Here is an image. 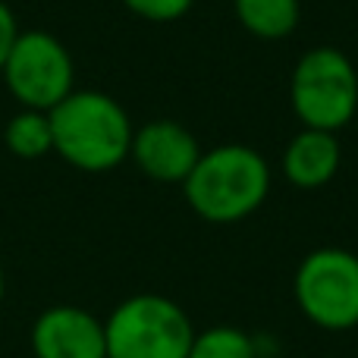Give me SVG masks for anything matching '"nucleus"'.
<instances>
[{
    "label": "nucleus",
    "instance_id": "nucleus-1",
    "mask_svg": "<svg viewBox=\"0 0 358 358\" xmlns=\"http://www.w3.org/2000/svg\"><path fill=\"white\" fill-rule=\"evenodd\" d=\"M48 117L54 151L69 167L85 173H107L129 157L136 129L123 104L110 94L76 88Z\"/></svg>",
    "mask_w": 358,
    "mask_h": 358
},
{
    "label": "nucleus",
    "instance_id": "nucleus-2",
    "mask_svg": "<svg viewBox=\"0 0 358 358\" xmlns=\"http://www.w3.org/2000/svg\"><path fill=\"white\" fill-rule=\"evenodd\" d=\"M185 201L208 223H239L271 195V167L248 145H217L201 151L182 182Z\"/></svg>",
    "mask_w": 358,
    "mask_h": 358
},
{
    "label": "nucleus",
    "instance_id": "nucleus-3",
    "mask_svg": "<svg viewBox=\"0 0 358 358\" xmlns=\"http://www.w3.org/2000/svg\"><path fill=\"white\" fill-rule=\"evenodd\" d=\"M107 358H185L195 340L189 315L167 296H129L104 321Z\"/></svg>",
    "mask_w": 358,
    "mask_h": 358
},
{
    "label": "nucleus",
    "instance_id": "nucleus-4",
    "mask_svg": "<svg viewBox=\"0 0 358 358\" xmlns=\"http://www.w3.org/2000/svg\"><path fill=\"white\" fill-rule=\"evenodd\" d=\"M289 101L302 129H346L358 110V73L352 60L330 44L305 50L292 69Z\"/></svg>",
    "mask_w": 358,
    "mask_h": 358
},
{
    "label": "nucleus",
    "instance_id": "nucleus-5",
    "mask_svg": "<svg viewBox=\"0 0 358 358\" xmlns=\"http://www.w3.org/2000/svg\"><path fill=\"white\" fill-rule=\"evenodd\" d=\"M292 296L315 327L336 334L358 327V255L336 245L308 252L296 267Z\"/></svg>",
    "mask_w": 358,
    "mask_h": 358
},
{
    "label": "nucleus",
    "instance_id": "nucleus-6",
    "mask_svg": "<svg viewBox=\"0 0 358 358\" xmlns=\"http://www.w3.org/2000/svg\"><path fill=\"white\" fill-rule=\"evenodd\" d=\"M6 92L19 107L50 113L63 98L76 92V63L60 38L48 31H19L3 69Z\"/></svg>",
    "mask_w": 358,
    "mask_h": 358
},
{
    "label": "nucleus",
    "instance_id": "nucleus-7",
    "mask_svg": "<svg viewBox=\"0 0 358 358\" xmlns=\"http://www.w3.org/2000/svg\"><path fill=\"white\" fill-rule=\"evenodd\" d=\"M129 157L155 182H179L182 185L195 170L201 148L198 138L176 120H151L142 129L132 132Z\"/></svg>",
    "mask_w": 358,
    "mask_h": 358
},
{
    "label": "nucleus",
    "instance_id": "nucleus-8",
    "mask_svg": "<svg viewBox=\"0 0 358 358\" xmlns=\"http://www.w3.org/2000/svg\"><path fill=\"white\" fill-rule=\"evenodd\" d=\"M35 358H107L104 321L79 305H54L31 327Z\"/></svg>",
    "mask_w": 358,
    "mask_h": 358
},
{
    "label": "nucleus",
    "instance_id": "nucleus-9",
    "mask_svg": "<svg viewBox=\"0 0 358 358\" xmlns=\"http://www.w3.org/2000/svg\"><path fill=\"white\" fill-rule=\"evenodd\" d=\"M343 161L336 132L302 129L283 151V173L296 189H321L336 176Z\"/></svg>",
    "mask_w": 358,
    "mask_h": 358
},
{
    "label": "nucleus",
    "instance_id": "nucleus-10",
    "mask_svg": "<svg viewBox=\"0 0 358 358\" xmlns=\"http://www.w3.org/2000/svg\"><path fill=\"white\" fill-rule=\"evenodd\" d=\"M239 25L261 41H280L292 35L302 19L299 0H233Z\"/></svg>",
    "mask_w": 358,
    "mask_h": 358
},
{
    "label": "nucleus",
    "instance_id": "nucleus-11",
    "mask_svg": "<svg viewBox=\"0 0 358 358\" xmlns=\"http://www.w3.org/2000/svg\"><path fill=\"white\" fill-rule=\"evenodd\" d=\"M3 142L10 155L22 157V161H38V157L54 151V136H50V117L44 110H29L22 107L6 120Z\"/></svg>",
    "mask_w": 358,
    "mask_h": 358
},
{
    "label": "nucleus",
    "instance_id": "nucleus-12",
    "mask_svg": "<svg viewBox=\"0 0 358 358\" xmlns=\"http://www.w3.org/2000/svg\"><path fill=\"white\" fill-rule=\"evenodd\" d=\"M185 358H258V343L239 327H208L195 334Z\"/></svg>",
    "mask_w": 358,
    "mask_h": 358
},
{
    "label": "nucleus",
    "instance_id": "nucleus-13",
    "mask_svg": "<svg viewBox=\"0 0 358 358\" xmlns=\"http://www.w3.org/2000/svg\"><path fill=\"white\" fill-rule=\"evenodd\" d=\"M126 10L148 22H176L192 10L195 0H123Z\"/></svg>",
    "mask_w": 358,
    "mask_h": 358
},
{
    "label": "nucleus",
    "instance_id": "nucleus-14",
    "mask_svg": "<svg viewBox=\"0 0 358 358\" xmlns=\"http://www.w3.org/2000/svg\"><path fill=\"white\" fill-rule=\"evenodd\" d=\"M16 38H19V22H16V16H13L10 6L0 0V69H3L6 57H10L13 44H16Z\"/></svg>",
    "mask_w": 358,
    "mask_h": 358
},
{
    "label": "nucleus",
    "instance_id": "nucleus-15",
    "mask_svg": "<svg viewBox=\"0 0 358 358\" xmlns=\"http://www.w3.org/2000/svg\"><path fill=\"white\" fill-rule=\"evenodd\" d=\"M3 296H6V277H3V267H0V305H3Z\"/></svg>",
    "mask_w": 358,
    "mask_h": 358
}]
</instances>
